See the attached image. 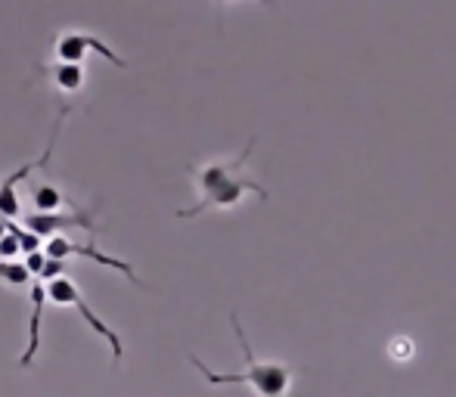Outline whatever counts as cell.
Wrapping results in <instances>:
<instances>
[{
    "instance_id": "cell-7",
    "label": "cell",
    "mask_w": 456,
    "mask_h": 397,
    "mask_svg": "<svg viewBox=\"0 0 456 397\" xmlns=\"http://www.w3.org/2000/svg\"><path fill=\"white\" fill-rule=\"evenodd\" d=\"M41 252L47 255V258H53V261H66V258H72V255H81V258H91V261H96V264L112 267V271L125 273L131 283H137L140 289H146V283H143V280H137V273H134V267L127 264V261L109 258V255L96 252L94 246H78V242H69V239H62V236H50V242L41 248Z\"/></svg>"
},
{
    "instance_id": "cell-12",
    "label": "cell",
    "mask_w": 456,
    "mask_h": 397,
    "mask_svg": "<svg viewBox=\"0 0 456 397\" xmlns=\"http://www.w3.org/2000/svg\"><path fill=\"white\" fill-rule=\"evenodd\" d=\"M19 252H22V246H19L16 233H12V230H6V233L0 236V261H10V258H16Z\"/></svg>"
},
{
    "instance_id": "cell-1",
    "label": "cell",
    "mask_w": 456,
    "mask_h": 397,
    "mask_svg": "<svg viewBox=\"0 0 456 397\" xmlns=\"http://www.w3.org/2000/svg\"><path fill=\"white\" fill-rule=\"evenodd\" d=\"M255 150V137L246 143L240 158L233 162H208V165H199L192 168V177H196V187H199V202L192 208H181L177 217L186 221V217H199L202 211L211 208H233V205L242 202L246 193H255L261 202H267V190L261 183H255L252 177H246V162L252 158Z\"/></svg>"
},
{
    "instance_id": "cell-8",
    "label": "cell",
    "mask_w": 456,
    "mask_h": 397,
    "mask_svg": "<svg viewBox=\"0 0 456 397\" xmlns=\"http://www.w3.org/2000/svg\"><path fill=\"white\" fill-rule=\"evenodd\" d=\"M96 208L91 211H72V215H60V211H53V215H28L25 217L22 227L28 230V233H35L37 239H44V236H50L53 230H87L91 236H96Z\"/></svg>"
},
{
    "instance_id": "cell-10",
    "label": "cell",
    "mask_w": 456,
    "mask_h": 397,
    "mask_svg": "<svg viewBox=\"0 0 456 397\" xmlns=\"http://www.w3.org/2000/svg\"><path fill=\"white\" fill-rule=\"evenodd\" d=\"M31 202H35V215H53V211H60V205L66 202V196H62L53 183H35Z\"/></svg>"
},
{
    "instance_id": "cell-14",
    "label": "cell",
    "mask_w": 456,
    "mask_h": 397,
    "mask_svg": "<svg viewBox=\"0 0 456 397\" xmlns=\"http://www.w3.org/2000/svg\"><path fill=\"white\" fill-rule=\"evenodd\" d=\"M261 4H267V6H276V0H261Z\"/></svg>"
},
{
    "instance_id": "cell-4",
    "label": "cell",
    "mask_w": 456,
    "mask_h": 397,
    "mask_svg": "<svg viewBox=\"0 0 456 397\" xmlns=\"http://www.w3.org/2000/svg\"><path fill=\"white\" fill-rule=\"evenodd\" d=\"M47 298L53 301V304H60V307H75V311L87 320V326H91L96 336H102L109 342V348H112V361H121V357H125V344H121L118 332L109 329V326L96 317L91 307H87V301H85V296H81V289H78V283H75V280L62 277V273H60V277H50L47 280Z\"/></svg>"
},
{
    "instance_id": "cell-13",
    "label": "cell",
    "mask_w": 456,
    "mask_h": 397,
    "mask_svg": "<svg viewBox=\"0 0 456 397\" xmlns=\"http://www.w3.org/2000/svg\"><path fill=\"white\" fill-rule=\"evenodd\" d=\"M4 233H6V221L0 217V236H4Z\"/></svg>"
},
{
    "instance_id": "cell-6",
    "label": "cell",
    "mask_w": 456,
    "mask_h": 397,
    "mask_svg": "<svg viewBox=\"0 0 456 397\" xmlns=\"http://www.w3.org/2000/svg\"><path fill=\"white\" fill-rule=\"evenodd\" d=\"M53 53H56V60H60V62H81L87 53H100V56H106L115 69L127 66V62L121 60V56L115 53L106 41H100V37H94V35H85V31H62V35L56 37Z\"/></svg>"
},
{
    "instance_id": "cell-15",
    "label": "cell",
    "mask_w": 456,
    "mask_h": 397,
    "mask_svg": "<svg viewBox=\"0 0 456 397\" xmlns=\"http://www.w3.org/2000/svg\"><path fill=\"white\" fill-rule=\"evenodd\" d=\"M224 4H233V0H224Z\"/></svg>"
},
{
    "instance_id": "cell-2",
    "label": "cell",
    "mask_w": 456,
    "mask_h": 397,
    "mask_svg": "<svg viewBox=\"0 0 456 397\" xmlns=\"http://www.w3.org/2000/svg\"><path fill=\"white\" fill-rule=\"evenodd\" d=\"M230 323H233V332H236V338H240L246 369H242V373H215V369L205 367L196 354H190L192 367L202 373V379L208 382V385H248L255 392V397H286L289 388H292V367L276 363V361L261 363L258 357H255L252 344H248V338H246V329H242L236 313H230Z\"/></svg>"
},
{
    "instance_id": "cell-3",
    "label": "cell",
    "mask_w": 456,
    "mask_h": 397,
    "mask_svg": "<svg viewBox=\"0 0 456 397\" xmlns=\"http://www.w3.org/2000/svg\"><path fill=\"white\" fill-rule=\"evenodd\" d=\"M25 267H28V273H31V280H28L31 283L28 286L31 320H28V344H25V354L19 357V367L28 369L37 357V348H41V317H44V301H47V280L60 277V273L66 271V264L47 258L44 252H31L28 261H25Z\"/></svg>"
},
{
    "instance_id": "cell-11",
    "label": "cell",
    "mask_w": 456,
    "mask_h": 397,
    "mask_svg": "<svg viewBox=\"0 0 456 397\" xmlns=\"http://www.w3.org/2000/svg\"><path fill=\"white\" fill-rule=\"evenodd\" d=\"M0 280H4L6 286H25L31 280V273L25 264H16V261H0Z\"/></svg>"
},
{
    "instance_id": "cell-9",
    "label": "cell",
    "mask_w": 456,
    "mask_h": 397,
    "mask_svg": "<svg viewBox=\"0 0 456 397\" xmlns=\"http://www.w3.org/2000/svg\"><path fill=\"white\" fill-rule=\"evenodd\" d=\"M47 72L62 93H78L81 87H85V66H81V62H56Z\"/></svg>"
},
{
    "instance_id": "cell-5",
    "label": "cell",
    "mask_w": 456,
    "mask_h": 397,
    "mask_svg": "<svg viewBox=\"0 0 456 397\" xmlns=\"http://www.w3.org/2000/svg\"><path fill=\"white\" fill-rule=\"evenodd\" d=\"M66 115H69V109H62V112L56 115L53 131H50V143H47V150H44V156L35 158V162H28V165H22V168H16L12 174H6L4 181H0V217H4V221H16V217H22V198H19V193H16V183L25 181L35 168H47L50 156H53V150H56V137H60Z\"/></svg>"
}]
</instances>
